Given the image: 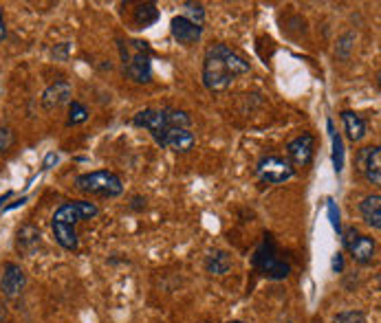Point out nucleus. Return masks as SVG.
Wrapping results in <instances>:
<instances>
[{
	"instance_id": "1",
	"label": "nucleus",
	"mask_w": 381,
	"mask_h": 323,
	"mask_svg": "<svg viewBox=\"0 0 381 323\" xmlns=\"http://www.w3.org/2000/svg\"><path fill=\"white\" fill-rule=\"evenodd\" d=\"M249 73V62L227 44H212L203 59V84L212 92H223L238 75Z\"/></svg>"
},
{
	"instance_id": "2",
	"label": "nucleus",
	"mask_w": 381,
	"mask_h": 323,
	"mask_svg": "<svg viewBox=\"0 0 381 323\" xmlns=\"http://www.w3.org/2000/svg\"><path fill=\"white\" fill-rule=\"evenodd\" d=\"M99 213V207L90 200H73V203H64L62 207H57L51 220V229L55 242L67 251H78V234L75 227L82 220H90Z\"/></svg>"
},
{
	"instance_id": "3",
	"label": "nucleus",
	"mask_w": 381,
	"mask_h": 323,
	"mask_svg": "<svg viewBox=\"0 0 381 323\" xmlns=\"http://www.w3.org/2000/svg\"><path fill=\"white\" fill-rule=\"evenodd\" d=\"M251 264L263 277H267V280H273V282L286 280L289 273H291V266H289L286 261L280 257L278 246L273 244L271 236H265L261 246H258V249L254 251Z\"/></svg>"
},
{
	"instance_id": "4",
	"label": "nucleus",
	"mask_w": 381,
	"mask_h": 323,
	"mask_svg": "<svg viewBox=\"0 0 381 323\" xmlns=\"http://www.w3.org/2000/svg\"><path fill=\"white\" fill-rule=\"evenodd\" d=\"M75 187L82 194L93 198H117L124 194V182L115 172L109 169H97V172H88L75 178Z\"/></svg>"
},
{
	"instance_id": "5",
	"label": "nucleus",
	"mask_w": 381,
	"mask_h": 323,
	"mask_svg": "<svg viewBox=\"0 0 381 323\" xmlns=\"http://www.w3.org/2000/svg\"><path fill=\"white\" fill-rule=\"evenodd\" d=\"M256 174L267 185H280L296 176L293 165L282 157H265L256 165Z\"/></svg>"
},
{
	"instance_id": "6",
	"label": "nucleus",
	"mask_w": 381,
	"mask_h": 323,
	"mask_svg": "<svg viewBox=\"0 0 381 323\" xmlns=\"http://www.w3.org/2000/svg\"><path fill=\"white\" fill-rule=\"evenodd\" d=\"M132 126L146 128L159 145L163 143L167 130H170V126H167V119H165V113L157 110V108H146V110H139L132 117Z\"/></svg>"
},
{
	"instance_id": "7",
	"label": "nucleus",
	"mask_w": 381,
	"mask_h": 323,
	"mask_svg": "<svg viewBox=\"0 0 381 323\" xmlns=\"http://www.w3.org/2000/svg\"><path fill=\"white\" fill-rule=\"evenodd\" d=\"M357 169L368 182L381 185V150H379V145H368V148L359 150Z\"/></svg>"
},
{
	"instance_id": "8",
	"label": "nucleus",
	"mask_w": 381,
	"mask_h": 323,
	"mask_svg": "<svg viewBox=\"0 0 381 323\" xmlns=\"http://www.w3.org/2000/svg\"><path fill=\"white\" fill-rule=\"evenodd\" d=\"M286 154H289V163L296 167H307L313 161V154H315V138L313 134H300L296 136L293 141H289L286 145Z\"/></svg>"
},
{
	"instance_id": "9",
	"label": "nucleus",
	"mask_w": 381,
	"mask_h": 323,
	"mask_svg": "<svg viewBox=\"0 0 381 323\" xmlns=\"http://www.w3.org/2000/svg\"><path fill=\"white\" fill-rule=\"evenodd\" d=\"M73 88L67 80H55L53 84L47 86V90L42 92V108L44 110H57L64 103H71Z\"/></svg>"
},
{
	"instance_id": "10",
	"label": "nucleus",
	"mask_w": 381,
	"mask_h": 323,
	"mask_svg": "<svg viewBox=\"0 0 381 323\" xmlns=\"http://www.w3.org/2000/svg\"><path fill=\"white\" fill-rule=\"evenodd\" d=\"M25 284H27L25 271L18 264H13V261H7L3 266V277H0V286H3L5 297H9V299L20 297V292L25 290Z\"/></svg>"
},
{
	"instance_id": "11",
	"label": "nucleus",
	"mask_w": 381,
	"mask_h": 323,
	"mask_svg": "<svg viewBox=\"0 0 381 323\" xmlns=\"http://www.w3.org/2000/svg\"><path fill=\"white\" fill-rule=\"evenodd\" d=\"M170 31H172V38L183 46L196 44L203 36V27L190 22L186 15H174L172 22H170Z\"/></svg>"
},
{
	"instance_id": "12",
	"label": "nucleus",
	"mask_w": 381,
	"mask_h": 323,
	"mask_svg": "<svg viewBox=\"0 0 381 323\" xmlns=\"http://www.w3.org/2000/svg\"><path fill=\"white\" fill-rule=\"evenodd\" d=\"M126 75L137 84H148L152 82V62L150 55L144 51H137L126 64Z\"/></svg>"
},
{
	"instance_id": "13",
	"label": "nucleus",
	"mask_w": 381,
	"mask_h": 323,
	"mask_svg": "<svg viewBox=\"0 0 381 323\" xmlns=\"http://www.w3.org/2000/svg\"><path fill=\"white\" fill-rule=\"evenodd\" d=\"M196 143V138L190 130H183V128H170L163 138V143L161 148H167V150H172V152H179V154H186L194 148Z\"/></svg>"
},
{
	"instance_id": "14",
	"label": "nucleus",
	"mask_w": 381,
	"mask_h": 323,
	"mask_svg": "<svg viewBox=\"0 0 381 323\" xmlns=\"http://www.w3.org/2000/svg\"><path fill=\"white\" fill-rule=\"evenodd\" d=\"M42 242V234L40 229L34 227V224H25L18 229V236H16V249L22 253V255H34L36 249Z\"/></svg>"
},
{
	"instance_id": "15",
	"label": "nucleus",
	"mask_w": 381,
	"mask_h": 323,
	"mask_svg": "<svg viewBox=\"0 0 381 323\" xmlns=\"http://www.w3.org/2000/svg\"><path fill=\"white\" fill-rule=\"evenodd\" d=\"M348 251H350V257H353V261H357V264H361V266H368L370 261L375 259L377 244H375V240L370 236H359Z\"/></svg>"
},
{
	"instance_id": "16",
	"label": "nucleus",
	"mask_w": 381,
	"mask_h": 323,
	"mask_svg": "<svg viewBox=\"0 0 381 323\" xmlns=\"http://www.w3.org/2000/svg\"><path fill=\"white\" fill-rule=\"evenodd\" d=\"M359 213L366 220V224H370L373 229H381V196L379 194H370L366 196L359 203Z\"/></svg>"
},
{
	"instance_id": "17",
	"label": "nucleus",
	"mask_w": 381,
	"mask_h": 323,
	"mask_svg": "<svg viewBox=\"0 0 381 323\" xmlns=\"http://www.w3.org/2000/svg\"><path fill=\"white\" fill-rule=\"evenodd\" d=\"M342 123H344V130H346V136L350 138L353 143L361 141V138L366 136V121L355 115L353 110H344L342 115Z\"/></svg>"
},
{
	"instance_id": "18",
	"label": "nucleus",
	"mask_w": 381,
	"mask_h": 323,
	"mask_svg": "<svg viewBox=\"0 0 381 323\" xmlns=\"http://www.w3.org/2000/svg\"><path fill=\"white\" fill-rule=\"evenodd\" d=\"M232 264H234V259H232L230 253H227V251H214V253H209V257L205 261V268L212 275H227L232 271Z\"/></svg>"
},
{
	"instance_id": "19",
	"label": "nucleus",
	"mask_w": 381,
	"mask_h": 323,
	"mask_svg": "<svg viewBox=\"0 0 381 323\" xmlns=\"http://www.w3.org/2000/svg\"><path fill=\"white\" fill-rule=\"evenodd\" d=\"M157 20H159V9L155 5H152V3L137 5V9H134V29H148Z\"/></svg>"
},
{
	"instance_id": "20",
	"label": "nucleus",
	"mask_w": 381,
	"mask_h": 323,
	"mask_svg": "<svg viewBox=\"0 0 381 323\" xmlns=\"http://www.w3.org/2000/svg\"><path fill=\"white\" fill-rule=\"evenodd\" d=\"M326 126L331 130V136H333V165H335V172H342L344 169V145H342V136L333 130V121H326Z\"/></svg>"
},
{
	"instance_id": "21",
	"label": "nucleus",
	"mask_w": 381,
	"mask_h": 323,
	"mask_svg": "<svg viewBox=\"0 0 381 323\" xmlns=\"http://www.w3.org/2000/svg\"><path fill=\"white\" fill-rule=\"evenodd\" d=\"M88 119V108L82 101H71L69 103V126H82Z\"/></svg>"
},
{
	"instance_id": "22",
	"label": "nucleus",
	"mask_w": 381,
	"mask_h": 323,
	"mask_svg": "<svg viewBox=\"0 0 381 323\" xmlns=\"http://www.w3.org/2000/svg\"><path fill=\"white\" fill-rule=\"evenodd\" d=\"M165 113V119H167V126L170 128H183V130H190L192 126V119L188 113L183 110H163Z\"/></svg>"
},
{
	"instance_id": "23",
	"label": "nucleus",
	"mask_w": 381,
	"mask_h": 323,
	"mask_svg": "<svg viewBox=\"0 0 381 323\" xmlns=\"http://www.w3.org/2000/svg\"><path fill=\"white\" fill-rule=\"evenodd\" d=\"M183 7H186V18L190 22L203 27V22H205V9H203L201 3H186Z\"/></svg>"
},
{
	"instance_id": "24",
	"label": "nucleus",
	"mask_w": 381,
	"mask_h": 323,
	"mask_svg": "<svg viewBox=\"0 0 381 323\" xmlns=\"http://www.w3.org/2000/svg\"><path fill=\"white\" fill-rule=\"evenodd\" d=\"M353 42H355V34L350 31V34H344L340 38V44H338V57L340 59H348L350 57V49H353Z\"/></svg>"
},
{
	"instance_id": "25",
	"label": "nucleus",
	"mask_w": 381,
	"mask_h": 323,
	"mask_svg": "<svg viewBox=\"0 0 381 323\" xmlns=\"http://www.w3.org/2000/svg\"><path fill=\"white\" fill-rule=\"evenodd\" d=\"M333 323H366V315L359 310H348V313H340L333 319Z\"/></svg>"
},
{
	"instance_id": "26",
	"label": "nucleus",
	"mask_w": 381,
	"mask_h": 323,
	"mask_svg": "<svg viewBox=\"0 0 381 323\" xmlns=\"http://www.w3.org/2000/svg\"><path fill=\"white\" fill-rule=\"evenodd\" d=\"M342 244H344V249L348 251L350 249V246H353L355 244V240L359 238V231L355 229V227H346L344 231H342Z\"/></svg>"
},
{
	"instance_id": "27",
	"label": "nucleus",
	"mask_w": 381,
	"mask_h": 323,
	"mask_svg": "<svg viewBox=\"0 0 381 323\" xmlns=\"http://www.w3.org/2000/svg\"><path fill=\"white\" fill-rule=\"evenodd\" d=\"M328 218H331V224H333V229L338 231V234H342V224H340V211H338V207H335L333 200H328Z\"/></svg>"
},
{
	"instance_id": "28",
	"label": "nucleus",
	"mask_w": 381,
	"mask_h": 323,
	"mask_svg": "<svg viewBox=\"0 0 381 323\" xmlns=\"http://www.w3.org/2000/svg\"><path fill=\"white\" fill-rule=\"evenodd\" d=\"M11 141H13V134H11V130H9V128H0V152L9 150Z\"/></svg>"
},
{
	"instance_id": "29",
	"label": "nucleus",
	"mask_w": 381,
	"mask_h": 323,
	"mask_svg": "<svg viewBox=\"0 0 381 323\" xmlns=\"http://www.w3.org/2000/svg\"><path fill=\"white\" fill-rule=\"evenodd\" d=\"M53 57L55 59H67L69 57V44L64 42V44H60L57 49H53Z\"/></svg>"
},
{
	"instance_id": "30",
	"label": "nucleus",
	"mask_w": 381,
	"mask_h": 323,
	"mask_svg": "<svg viewBox=\"0 0 381 323\" xmlns=\"http://www.w3.org/2000/svg\"><path fill=\"white\" fill-rule=\"evenodd\" d=\"M130 209L132 211H144L146 209V198L144 196H134L132 203H130Z\"/></svg>"
},
{
	"instance_id": "31",
	"label": "nucleus",
	"mask_w": 381,
	"mask_h": 323,
	"mask_svg": "<svg viewBox=\"0 0 381 323\" xmlns=\"http://www.w3.org/2000/svg\"><path fill=\"white\" fill-rule=\"evenodd\" d=\"M333 271L335 273H342L344 271V259H342V253H338L333 257Z\"/></svg>"
},
{
	"instance_id": "32",
	"label": "nucleus",
	"mask_w": 381,
	"mask_h": 323,
	"mask_svg": "<svg viewBox=\"0 0 381 323\" xmlns=\"http://www.w3.org/2000/svg\"><path fill=\"white\" fill-rule=\"evenodd\" d=\"M53 163H57V154H55V152H49V154H47V159H44V163H42V167H44V169H49Z\"/></svg>"
},
{
	"instance_id": "33",
	"label": "nucleus",
	"mask_w": 381,
	"mask_h": 323,
	"mask_svg": "<svg viewBox=\"0 0 381 323\" xmlns=\"http://www.w3.org/2000/svg\"><path fill=\"white\" fill-rule=\"evenodd\" d=\"M7 38V27H5V13L0 9V42Z\"/></svg>"
},
{
	"instance_id": "34",
	"label": "nucleus",
	"mask_w": 381,
	"mask_h": 323,
	"mask_svg": "<svg viewBox=\"0 0 381 323\" xmlns=\"http://www.w3.org/2000/svg\"><path fill=\"white\" fill-rule=\"evenodd\" d=\"M5 315H7V310H5V303H3V301H0V323H3V321H5Z\"/></svg>"
},
{
	"instance_id": "35",
	"label": "nucleus",
	"mask_w": 381,
	"mask_h": 323,
	"mask_svg": "<svg viewBox=\"0 0 381 323\" xmlns=\"http://www.w3.org/2000/svg\"><path fill=\"white\" fill-rule=\"evenodd\" d=\"M230 323H245V321H230Z\"/></svg>"
}]
</instances>
